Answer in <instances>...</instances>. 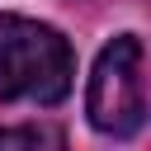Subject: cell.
Here are the masks:
<instances>
[{"label":"cell","instance_id":"2","mask_svg":"<svg viewBox=\"0 0 151 151\" xmlns=\"http://www.w3.org/2000/svg\"><path fill=\"white\" fill-rule=\"evenodd\" d=\"M90 123L109 137H132L146 118V52L137 33H118L90 76V94H85Z\"/></svg>","mask_w":151,"mask_h":151},{"label":"cell","instance_id":"3","mask_svg":"<svg viewBox=\"0 0 151 151\" xmlns=\"http://www.w3.org/2000/svg\"><path fill=\"white\" fill-rule=\"evenodd\" d=\"M0 146H61V137L42 127H0Z\"/></svg>","mask_w":151,"mask_h":151},{"label":"cell","instance_id":"1","mask_svg":"<svg viewBox=\"0 0 151 151\" xmlns=\"http://www.w3.org/2000/svg\"><path fill=\"white\" fill-rule=\"evenodd\" d=\"M71 76H76L71 42L52 24L0 14V99L57 104L66 99Z\"/></svg>","mask_w":151,"mask_h":151}]
</instances>
